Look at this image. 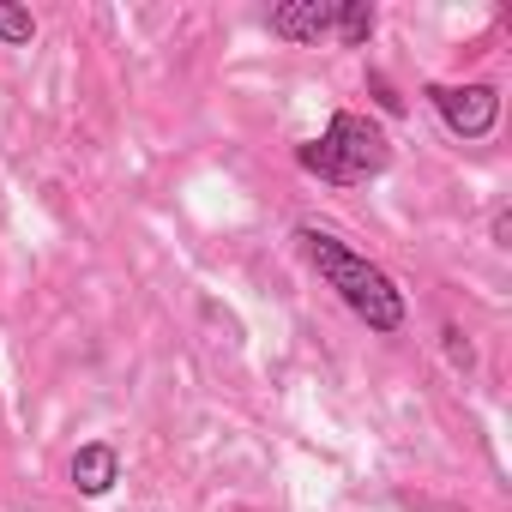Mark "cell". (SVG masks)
<instances>
[{
	"mask_svg": "<svg viewBox=\"0 0 512 512\" xmlns=\"http://www.w3.org/2000/svg\"><path fill=\"white\" fill-rule=\"evenodd\" d=\"M296 247H302V260L314 266V278L380 338H398L410 326V302L404 290L392 284V272L380 260H368V253H356L338 229H320V223H296Z\"/></svg>",
	"mask_w": 512,
	"mask_h": 512,
	"instance_id": "obj_1",
	"label": "cell"
},
{
	"mask_svg": "<svg viewBox=\"0 0 512 512\" xmlns=\"http://www.w3.org/2000/svg\"><path fill=\"white\" fill-rule=\"evenodd\" d=\"M296 163H302V175H314L326 187H368V181H380L392 169V139H386V127L374 115L338 109L320 139L296 145Z\"/></svg>",
	"mask_w": 512,
	"mask_h": 512,
	"instance_id": "obj_2",
	"label": "cell"
},
{
	"mask_svg": "<svg viewBox=\"0 0 512 512\" xmlns=\"http://www.w3.org/2000/svg\"><path fill=\"white\" fill-rule=\"evenodd\" d=\"M422 97L434 103L440 127L452 139H464V145L470 139H488L500 127V91L488 79H470V85H422Z\"/></svg>",
	"mask_w": 512,
	"mask_h": 512,
	"instance_id": "obj_3",
	"label": "cell"
},
{
	"mask_svg": "<svg viewBox=\"0 0 512 512\" xmlns=\"http://www.w3.org/2000/svg\"><path fill=\"white\" fill-rule=\"evenodd\" d=\"M332 19H338V0H284V7L266 13V31H272L278 43L308 49V43L332 37Z\"/></svg>",
	"mask_w": 512,
	"mask_h": 512,
	"instance_id": "obj_4",
	"label": "cell"
},
{
	"mask_svg": "<svg viewBox=\"0 0 512 512\" xmlns=\"http://www.w3.org/2000/svg\"><path fill=\"white\" fill-rule=\"evenodd\" d=\"M67 482H73L85 500H103V494L121 482V446H109V440H85V446L67 458Z\"/></svg>",
	"mask_w": 512,
	"mask_h": 512,
	"instance_id": "obj_5",
	"label": "cell"
},
{
	"mask_svg": "<svg viewBox=\"0 0 512 512\" xmlns=\"http://www.w3.org/2000/svg\"><path fill=\"white\" fill-rule=\"evenodd\" d=\"M380 31V13H374V0H338V19H332V37L344 49H368Z\"/></svg>",
	"mask_w": 512,
	"mask_h": 512,
	"instance_id": "obj_6",
	"label": "cell"
},
{
	"mask_svg": "<svg viewBox=\"0 0 512 512\" xmlns=\"http://www.w3.org/2000/svg\"><path fill=\"white\" fill-rule=\"evenodd\" d=\"M0 43H7V49H31V43H37V19H31V7H13V0H0Z\"/></svg>",
	"mask_w": 512,
	"mask_h": 512,
	"instance_id": "obj_7",
	"label": "cell"
},
{
	"mask_svg": "<svg viewBox=\"0 0 512 512\" xmlns=\"http://www.w3.org/2000/svg\"><path fill=\"white\" fill-rule=\"evenodd\" d=\"M440 344H446V362H452L458 374H470V368H476V344H470V332H464V326H452V320H446V326H440Z\"/></svg>",
	"mask_w": 512,
	"mask_h": 512,
	"instance_id": "obj_8",
	"label": "cell"
},
{
	"mask_svg": "<svg viewBox=\"0 0 512 512\" xmlns=\"http://www.w3.org/2000/svg\"><path fill=\"white\" fill-rule=\"evenodd\" d=\"M368 91H374V103H380L386 115H404V97L392 91V79H386V73H368Z\"/></svg>",
	"mask_w": 512,
	"mask_h": 512,
	"instance_id": "obj_9",
	"label": "cell"
},
{
	"mask_svg": "<svg viewBox=\"0 0 512 512\" xmlns=\"http://www.w3.org/2000/svg\"><path fill=\"white\" fill-rule=\"evenodd\" d=\"M488 235H494V247H512V211H506V205L494 211V223H488Z\"/></svg>",
	"mask_w": 512,
	"mask_h": 512,
	"instance_id": "obj_10",
	"label": "cell"
}]
</instances>
